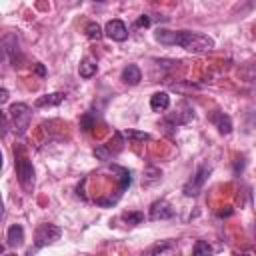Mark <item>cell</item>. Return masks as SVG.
Segmentation results:
<instances>
[{
	"label": "cell",
	"mask_w": 256,
	"mask_h": 256,
	"mask_svg": "<svg viewBox=\"0 0 256 256\" xmlns=\"http://www.w3.org/2000/svg\"><path fill=\"white\" fill-rule=\"evenodd\" d=\"M154 38L160 42V44H166V46H180L188 52H208L214 48V40L206 34H200V32H190V30H166V28H158L154 32Z\"/></svg>",
	"instance_id": "6da1fadb"
},
{
	"label": "cell",
	"mask_w": 256,
	"mask_h": 256,
	"mask_svg": "<svg viewBox=\"0 0 256 256\" xmlns=\"http://www.w3.org/2000/svg\"><path fill=\"white\" fill-rule=\"evenodd\" d=\"M8 120H12V126H14V132L18 136H24L26 130L30 128V120H32V112L30 108L24 104V102H16L8 108Z\"/></svg>",
	"instance_id": "7a4b0ae2"
},
{
	"label": "cell",
	"mask_w": 256,
	"mask_h": 256,
	"mask_svg": "<svg viewBox=\"0 0 256 256\" xmlns=\"http://www.w3.org/2000/svg\"><path fill=\"white\" fill-rule=\"evenodd\" d=\"M60 236H62V228H60V226L48 224V222L38 224V228H36V232H34V250H40V248H44V246H48V244H54ZM34 250L30 248L28 256H32Z\"/></svg>",
	"instance_id": "3957f363"
},
{
	"label": "cell",
	"mask_w": 256,
	"mask_h": 256,
	"mask_svg": "<svg viewBox=\"0 0 256 256\" xmlns=\"http://www.w3.org/2000/svg\"><path fill=\"white\" fill-rule=\"evenodd\" d=\"M14 164H16V176H18L20 186L26 192H32V188H34V166H32V162L26 156H18Z\"/></svg>",
	"instance_id": "277c9868"
},
{
	"label": "cell",
	"mask_w": 256,
	"mask_h": 256,
	"mask_svg": "<svg viewBox=\"0 0 256 256\" xmlns=\"http://www.w3.org/2000/svg\"><path fill=\"white\" fill-rule=\"evenodd\" d=\"M210 166L208 164H202V166H198V170L194 172V176L184 184V194L186 196H196L200 190H202V186H204V182H206V178H208V174H210Z\"/></svg>",
	"instance_id": "5b68a950"
},
{
	"label": "cell",
	"mask_w": 256,
	"mask_h": 256,
	"mask_svg": "<svg viewBox=\"0 0 256 256\" xmlns=\"http://www.w3.org/2000/svg\"><path fill=\"white\" fill-rule=\"evenodd\" d=\"M104 36H108V38L114 40V42H124V40L128 38V28H126V24H124L122 20L114 18V20H110V22L104 26Z\"/></svg>",
	"instance_id": "8992f818"
},
{
	"label": "cell",
	"mask_w": 256,
	"mask_h": 256,
	"mask_svg": "<svg viewBox=\"0 0 256 256\" xmlns=\"http://www.w3.org/2000/svg\"><path fill=\"white\" fill-rule=\"evenodd\" d=\"M174 216V208L166 200H156L150 206V220H168Z\"/></svg>",
	"instance_id": "52a82bcc"
},
{
	"label": "cell",
	"mask_w": 256,
	"mask_h": 256,
	"mask_svg": "<svg viewBox=\"0 0 256 256\" xmlns=\"http://www.w3.org/2000/svg\"><path fill=\"white\" fill-rule=\"evenodd\" d=\"M210 120H212V124L218 128L220 134H230V132H232V120H230L228 114H224V112H214V114L210 116Z\"/></svg>",
	"instance_id": "ba28073f"
},
{
	"label": "cell",
	"mask_w": 256,
	"mask_h": 256,
	"mask_svg": "<svg viewBox=\"0 0 256 256\" xmlns=\"http://www.w3.org/2000/svg\"><path fill=\"white\" fill-rule=\"evenodd\" d=\"M64 98H66L64 92H52V94H44V96L36 98L34 104H36L38 108H44V106H58V104L64 102Z\"/></svg>",
	"instance_id": "9c48e42d"
},
{
	"label": "cell",
	"mask_w": 256,
	"mask_h": 256,
	"mask_svg": "<svg viewBox=\"0 0 256 256\" xmlns=\"http://www.w3.org/2000/svg\"><path fill=\"white\" fill-rule=\"evenodd\" d=\"M6 244L8 246H20L24 244V228L20 224H12L6 232Z\"/></svg>",
	"instance_id": "30bf717a"
},
{
	"label": "cell",
	"mask_w": 256,
	"mask_h": 256,
	"mask_svg": "<svg viewBox=\"0 0 256 256\" xmlns=\"http://www.w3.org/2000/svg\"><path fill=\"white\" fill-rule=\"evenodd\" d=\"M140 80H142V72H140V68L136 64H128L122 70V82L130 84V86H136Z\"/></svg>",
	"instance_id": "8fae6325"
},
{
	"label": "cell",
	"mask_w": 256,
	"mask_h": 256,
	"mask_svg": "<svg viewBox=\"0 0 256 256\" xmlns=\"http://www.w3.org/2000/svg\"><path fill=\"white\" fill-rule=\"evenodd\" d=\"M170 106V96H168V92H154L152 96H150V108L154 110V112H162V110H166Z\"/></svg>",
	"instance_id": "7c38bea8"
},
{
	"label": "cell",
	"mask_w": 256,
	"mask_h": 256,
	"mask_svg": "<svg viewBox=\"0 0 256 256\" xmlns=\"http://www.w3.org/2000/svg\"><path fill=\"white\" fill-rule=\"evenodd\" d=\"M96 70H98V64L92 58H84L80 62V66H78V72H80L82 78H92L96 74Z\"/></svg>",
	"instance_id": "4fadbf2b"
},
{
	"label": "cell",
	"mask_w": 256,
	"mask_h": 256,
	"mask_svg": "<svg viewBox=\"0 0 256 256\" xmlns=\"http://www.w3.org/2000/svg\"><path fill=\"white\" fill-rule=\"evenodd\" d=\"M84 32H86V36H88L90 40H100V38L104 36V30L100 28L98 22H88L86 28H84Z\"/></svg>",
	"instance_id": "5bb4252c"
},
{
	"label": "cell",
	"mask_w": 256,
	"mask_h": 256,
	"mask_svg": "<svg viewBox=\"0 0 256 256\" xmlns=\"http://www.w3.org/2000/svg\"><path fill=\"white\" fill-rule=\"evenodd\" d=\"M192 256H212V248L206 240H196L192 248Z\"/></svg>",
	"instance_id": "9a60e30c"
},
{
	"label": "cell",
	"mask_w": 256,
	"mask_h": 256,
	"mask_svg": "<svg viewBox=\"0 0 256 256\" xmlns=\"http://www.w3.org/2000/svg\"><path fill=\"white\" fill-rule=\"evenodd\" d=\"M94 124H96V116H94L92 112H86V114L82 116V120H80V128H82V130H86V132H88V130H92V128H94Z\"/></svg>",
	"instance_id": "2e32d148"
},
{
	"label": "cell",
	"mask_w": 256,
	"mask_h": 256,
	"mask_svg": "<svg viewBox=\"0 0 256 256\" xmlns=\"http://www.w3.org/2000/svg\"><path fill=\"white\" fill-rule=\"evenodd\" d=\"M122 220H126L128 224L134 226V224H140V222L144 220V214H142V212H124V214H122Z\"/></svg>",
	"instance_id": "e0dca14e"
},
{
	"label": "cell",
	"mask_w": 256,
	"mask_h": 256,
	"mask_svg": "<svg viewBox=\"0 0 256 256\" xmlns=\"http://www.w3.org/2000/svg\"><path fill=\"white\" fill-rule=\"evenodd\" d=\"M124 138H136V140H150V136L146 132H134V130H124L120 132Z\"/></svg>",
	"instance_id": "ac0fdd59"
},
{
	"label": "cell",
	"mask_w": 256,
	"mask_h": 256,
	"mask_svg": "<svg viewBox=\"0 0 256 256\" xmlns=\"http://www.w3.org/2000/svg\"><path fill=\"white\" fill-rule=\"evenodd\" d=\"M150 24V18H148V14H142L138 20H136V26H148Z\"/></svg>",
	"instance_id": "d6986e66"
},
{
	"label": "cell",
	"mask_w": 256,
	"mask_h": 256,
	"mask_svg": "<svg viewBox=\"0 0 256 256\" xmlns=\"http://www.w3.org/2000/svg\"><path fill=\"white\" fill-rule=\"evenodd\" d=\"M6 100H8V90H6V88H2V90H0V102L4 104Z\"/></svg>",
	"instance_id": "ffe728a7"
},
{
	"label": "cell",
	"mask_w": 256,
	"mask_h": 256,
	"mask_svg": "<svg viewBox=\"0 0 256 256\" xmlns=\"http://www.w3.org/2000/svg\"><path fill=\"white\" fill-rule=\"evenodd\" d=\"M36 72H38V74H42V76H44V66H40V64H38V66H36Z\"/></svg>",
	"instance_id": "44dd1931"
},
{
	"label": "cell",
	"mask_w": 256,
	"mask_h": 256,
	"mask_svg": "<svg viewBox=\"0 0 256 256\" xmlns=\"http://www.w3.org/2000/svg\"><path fill=\"white\" fill-rule=\"evenodd\" d=\"M6 256H18V254H6Z\"/></svg>",
	"instance_id": "7402d4cb"
}]
</instances>
